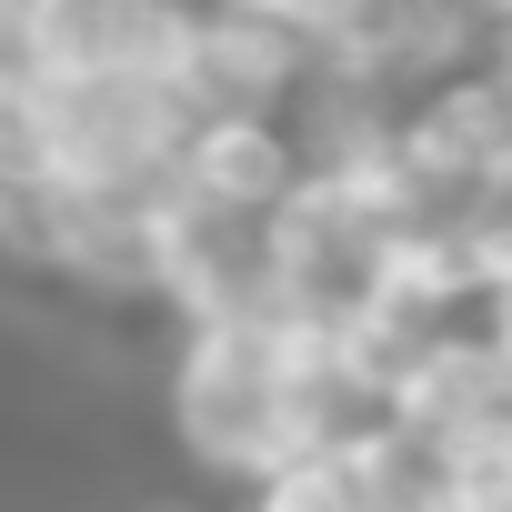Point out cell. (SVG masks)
Listing matches in <instances>:
<instances>
[{
  "instance_id": "obj_1",
  "label": "cell",
  "mask_w": 512,
  "mask_h": 512,
  "mask_svg": "<svg viewBox=\"0 0 512 512\" xmlns=\"http://www.w3.org/2000/svg\"><path fill=\"white\" fill-rule=\"evenodd\" d=\"M191 141V111L161 81H31L21 71V141L11 171L91 201V211H141L171 191V161Z\"/></svg>"
},
{
  "instance_id": "obj_2",
  "label": "cell",
  "mask_w": 512,
  "mask_h": 512,
  "mask_svg": "<svg viewBox=\"0 0 512 512\" xmlns=\"http://www.w3.org/2000/svg\"><path fill=\"white\" fill-rule=\"evenodd\" d=\"M322 392L292 372L272 312H251V322H191V352H181V392H171V422L181 442L231 472V482H272L292 462H312L332 442V422L312 412Z\"/></svg>"
},
{
  "instance_id": "obj_3",
  "label": "cell",
  "mask_w": 512,
  "mask_h": 512,
  "mask_svg": "<svg viewBox=\"0 0 512 512\" xmlns=\"http://www.w3.org/2000/svg\"><path fill=\"white\" fill-rule=\"evenodd\" d=\"M181 41H191V11H171V0H21L11 11V71L31 81H161L171 91Z\"/></svg>"
},
{
  "instance_id": "obj_4",
  "label": "cell",
  "mask_w": 512,
  "mask_h": 512,
  "mask_svg": "<svg viewBox=\"0 0 512 512\" xmlns=\"http://www.w3.org/2000/svg\"><path fill=\"white\" fill-rule=\"evenodd\" d=\"M302 171L312 161L292 151L282 121H262V111H201L191 141H181V161H171V191L191 211H221V221H272L302 191Z\"/></svg>"
},
{
  "instance_id": "obj_5",
  "label": "cell",
  "mask_w": 512,
  "mask_h": 512,
  "mask_svg": "<svg viewBox=\"0 0 512 512\" xmlns=\"http://www.w3.org/2000/svg\"><path fill=\"white\" fill-rule=\"evenodd\" d=\"M312 41L262 21V11H241V0H221V11H191V41H181V111H272L292 81H302Z\"/></svg>"
},
{
  "instance_id": "obj_6",
  "label": "cell",
  "mask_w": 512,
  "mask_h": 512,
  "mask_svg": "<svg viewBox=\"0 0 512 512\" xmlns=\"http://www.w3.org/2000/svg\"><path fill=\"white\" fill-rule=\"evenodd\" d=\"M241 11H262V21H282V31H302V41H342L362 11H372V0H241Z\"/></svg>"
},
{
  "instance_id": "obj_7",
  "label": "cell",
  "mask_w": 512,
  "mask_h": 512,
  "mask_svg": "<svg viewBox=\"0 0 512 512\" xmlns=\"http://www.w3.org/2000/svg\"><path fill=\"white\" fill-rule=\"evenodd\" d=\"M11 141H21V71H0V171H11Z\"/></svg>"
},
{
  "instance_id": "obj_8",
  "label": "cell",
  "mask_w": 512,
  "mask_h": 512,
  "mask_svg": "<svg viewBox=\"0 0 512 512\" xmlns=\"http://www.w3.org/2000/svg\"><path fill=\"white\" fill-rule=\"evenodd\" d=\"M11 11H21V0H0V31H11Z\"/></svg>"
},
{
  "instance_id": "obj_9",
  "label": "cell",
  "mask_w": 512,
  "mask_h": 512,
  "mask_svg": "<svg viewBox=\"0 0 512 512\" xmlns=\"http://www.w3.org/2000/svg\"><path fill=\"white\" fill-rule=\"evenodd\" d=\"M171 11H181V0H171Z\"/></svg>"
}]
</instances>
